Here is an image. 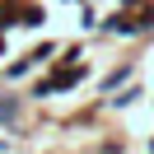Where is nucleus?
Segmentation results:
<instances>
[{"mask_svg": "<svg viewBox=\"0 0 154 154\" xmlns=\"http://www.w3.org/2000/svg\"><path fill=\"white\" fill-rule=\"evenodd\" d=\"M19 112H23L19 98H0V122H19Z\"/></svg>", "mask_w": 154, "mask_h": 154, "instance_id": "nucleus-1", "label": "nucleus"}, {"mask_svg": "<svg viewBox=\"0 0 154 154\" xmlns=\"http://www.w3.org/2000/svg\"><path fill=\"white\" fill-rule=\"evenodd\" d=\"M126 75H131V66H122V70H112V75H107V89H117V84H122Z\"/></svg>", "mask_w": 154, "mask_h": 154, "instance_id": "nucleus-2", "label": "nucleus"}]
</instances>
